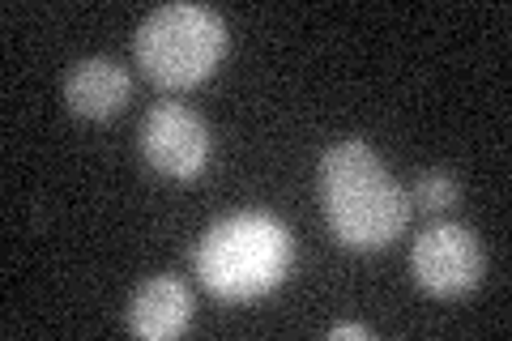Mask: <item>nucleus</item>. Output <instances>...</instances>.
<instances>
[{
    "instance_id": "1",
    "label": "nucleus",
    "mask_w": 512,
    "mask_h": 341,
    "mask_svg": "<svg viewBox=\"0 0 512 341\" xmlns=\"http://www.w3.org/2000/svg\"><path fill=\"white\" fill-rule=\"evenodd\" d=\"M320 209H325L333 239L355 252L389 248L410 222V197L363 141H338L333 150H325Z\"/></svg>"
},
{
    "instance_id": "2",
    "label": "nucleus",
    "mask_w": 512,
    "mask_h": 341,
    "mask_svg": "<svg viewBox=\"0 0 512 341\" xmlns=\"http://www.w3.org/2000/svg\"><path fill=\"white\" fill-rule=\"evenodd\" d=\"M291 261L295 239L274 214H231L197 243V278L227 303L269 295L291 273Z\"/></svg>"
},
{
    "instance_id": "3",
    "label": "nucleus",
    "mask_w": 512,
    "mask_h": 341,
    "mask_svg": "<svg viewBox=\"0 0 512 341\" xmlns=\"http://www.w3.org/2000/svg\"><path fill=\"white\" fill-rule=\"evenodd\" d=\"M133 52H137L141 73H146L154 86L188 90L210 77L222 64V56H227V22H222V13H214L210 5L175 0V5L154 9L150 18L141 22Z\"/></svg>"
},
{
    "instance_id": "4",
    "label": "nucleus",
    "mask_w": 512,
    "mask_h": 341,
    "mask_svg": "<svg viewBox=\"0 0 512 341\" xmlns=\"http://www.w3.org/2000/svg\"><path fill=\"white\" fill-rule=\"evenodd\" d=\"M410 269L423 295L431 299H461L483 282V248L470 226L461 222H436L414 239Z\"/></svg>"
},
{
    "instance_id": "5",
    "label": "nucleus",
    "mask_w": 512,
    "mask_h": 341,
    "mask_svg": "<svg viewBox=\"0 0 512 341\" xmlns=\"http://www.w3.org/2000/svg\"><path fill=\"white\" fill-rule=\"evenodd\" d=\"M141 154L167 180H197L210 162V128L184 103H158L141 120Z\"/></svg>"
},
{
    "instance_id": "6",
    "label": "nucleus",
    "mask_w": 512,
    "mask_h": 341,
    "mask_svg": "<svg viewBox=\"0 0 512 341\" xmlns=\"http://www.w3.org/2000/svg\"><path fill=\"white\" fill-rule=\"evenodd\" d=\"M192 320V295L180 278L171 273H158V278L141 282L137 295L128 299V333L137 337H150V341H167V337H180Z\"/></svg>"
},
{
    "instance_id": "7",
    "label": "nucleus",
    "mask_w": 512,
    "mask_h": 341,
    "mask_svg": "<svg viewBox=\"0 0 512 341\" xmlns=\"http://www.w3.org/2000/svg\"><path fill=\"white\" fill-rule=\"evenodd\" d=\"M128 90H133V81L107 56H90L73 64V73L64 77V103L82 120H111L128 103Z\"/></svg>"
},
{
    "instance_id": "8",
    "label": "nucleus",
    "mask_w": 512,
    "mask_h": 341,
    "mask_svg": "<svg viewBox=\"0 0 512 341\" xmlns=\"http://www.w3.org/2000/svg\"><path fill=\"white\" fill-rule=\"evenodd\" d=\"M457 192H461V184L448 171H423L419 184H414V205H423V209H431V214H440V209H448V205L457 201Z\"/></svg>"
},
{
    "instance_id": "9",
    "label": "nucleus",
    "mask_w": 512,
    "mask_h": 341,
    "mask_svg": "<svg viewBox=\"0 0 512 341\" xmlns=\"http://www.w3.org/2000/svg\"><path fill=\"white\" fill-rule=\"evenodd\" d=\"M329 337H333V341H342V337H359V341H367V337H372V329H367V324H355V320H350V324H333Z\"/></svg>"
}]
</instances>
